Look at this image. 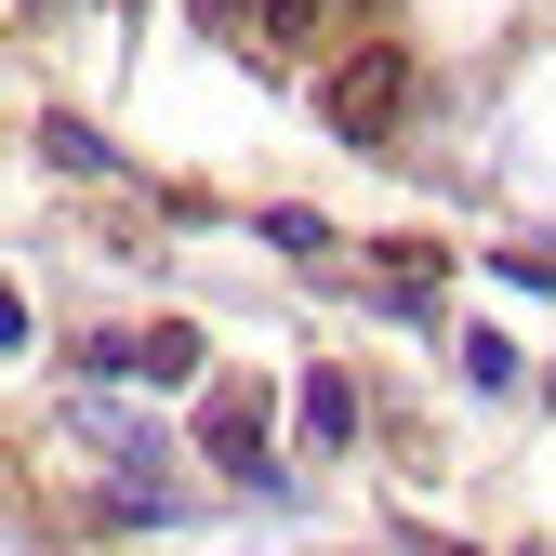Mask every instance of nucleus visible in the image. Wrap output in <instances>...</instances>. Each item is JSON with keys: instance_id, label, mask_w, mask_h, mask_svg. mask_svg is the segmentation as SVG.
Masks as SVG:
<instances>
[{"instance_id": "obj_1", "label": "nucleus", "mask_w": 556, "mask_h": 556, "mask_svg": "<svg viewBox=\"0 0 556 556\" xmlns=\"http://www.w3.org/2000/svg\"><path fill=\"white\" fill-rule=\"evenodd\" d=\"M318 119L344 132V147H384V132L410 119V53H397V40L331 53V66H318Z\"/></svg>"}, {"instance_id": "obj_2", "label": "nucleus", "mask_w": 556, "mask_h": 556, "mask_svg": "<svg viewBox=\"0 0 556 556\" xmlns=\"http://www.w3.org/2000/svg\"><path fill=\"white\" fill-rule=\"evenodd\" d=\"M199 438H213V464H239V477H252V464H265V397H252V384H213Z\"/></svg>"}, {"instance_id": "obj_3", "label": "nucleus", "mask_w": 556, "mask_h": 556, "mask_svg": "<svg viewBox=\"0 0 556 556\" xmlns=\"http://www.w3.org/2000/svg\"><path fill=\"white\" fill-rule=\"evenodd\" d=\"M305 425L344 451V438H358V384H344V371H318V384H305Z\"/></svg>"}, {"instance_id": "obj_4", "label": "nucleus", "mask_w": 556, "mask_h": 556, "mask_svg": "<svg viewBox=\"0 0 556 556\" xmlns=\"http://www.w3.org/2000/svg\"><path fill=\"white\" fill-rule=\"evenodd\" d=\"M318 14H331V0H252V27H265V40H318Z\"/></svg>"}, {"instance_id": "obj_5", "label": "nucleus", "mask_w": 556, "mask_h": 556, "mask_svg": "<svg viewBox=\"0 0 556 556\" xmlns=\"http://www.w3.org/2000/svg\"><path fill=\"white\" fill-rule=\"evenodd\" d=\"M199 27H252V0H199Z\"/></svg>"}, {"instance_id": "obj_6", "label": "nucleus", "mask_w": 556, "mask_h": 556, "mask_svg": "<svg viewBox=\"0 0 556 556\" xmlns=\"http://www.w3.org/2000/svg\"><path fill=\"white\" fill-rule=\"evenodd\" d=\"M0 344H27V305H14V292H0Z\"/></svg>"}]
</instances>
